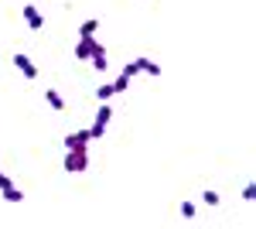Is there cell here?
<instances>
[{
  "mask_svg": "<svg viewBox=\"0 0 256 229\" xmlns=\"http://www.w3.org/2000/svg\"><path fill=\"white\" fill-rule=\"evenodd\" d=\"M99 52H106V48L99 45L96 35H79V41H76V58H79V62H89V58L99 55Z\"/></svg>",
  "mask_w": 256,
  "mask_h": 229,
  "instance_id": "cell-1",
  "label": "cell"
},
{
  "mask_svg": "<svg viewBox=\"0 0 256 229\" xmlns=\"http://www.w3.org/2000/svg\"><path fill=\"white\" fill-rule=\"evenodd\" d=\"M89 168V154L86 151H68L65 154V171L68 174H82Z\"/></svg>",
  "mask_w": 256,
  "mask_h": 229,
  "instance_id": "cell-2",
  "label": "cell"
},
{
  "mask_svg": "<svg viewBox=\"0 0 256 229\" xmlns=\"http://www.w3.org/2000/svg\"><path fill=\"white\" fill-rule=\"evenodd\" d=\"M110 116H113V106H99L96 123L89 127V137H92V140H99V137L106 134V127H110Z\"/></svg>",
  "mask_w": 256,
  "mask_h": 229,
  "instance_id": "cell-3",
  "label": "cell"
},
{
  "mask_svg": "<svg viewBox=\"0 0 256 229\" xmlns=\"http://www.w3.org/2000/svg\"><path fill=\"white\" fill-rule=\"evenodd\" d=\"M14 69H18L24 79H38V65L24 55V52H14Z\"/></svg>",
  "mask_w": 256,
  "mask_h": 229,
  "instance_id": "cell-4",
  "label": "cell"
},
{
  "mask_svg": "<svg viewBox=\"0 0 256 229\" xmlns=\"http://www.w3.org/2000/svg\"><path fill=\"white\" fill-rule=\"evenodd\" d=\"M20 18L28 21V28H31V31H41V28H44V18H41V11L34 7V4H28V7L20 11Z\"/></svg>",
  "mask_w": 256,
  "mask_h": 229,
  "instance_id": "cell-5",
  "label": "cell"
},
{
  "mask_svg": "<svg viewBox=\"0 0 256 229\" xmlns=\"http://www.w3.org/2000/svg\"><path fill=\"white\" fill-rule=\"evenodd\" d=\"M92 137H89V130H79V134H68L65 137V151H86V144H89Z\"/></svg>",
  "mask_w": 256,
  "mask_h": 229,
  "instance_id": "cell-6",
  "label": "cell"
},
{
  "mask_svg": "<svg viewBox=\"0 0 256 229\" xmlns=\"http://www.w3.org/2000/svg\"><path fill=\"white\" fill-rule=\"evenodd\" d=\"M44 99H48V106H52L55 113H62V110H65V99H62L58 89H44Z\"/></svg>",
  "mask_w": 256,
  "mask_h": 229,
  "instance_id": "cell-7",
  "label": "cell"
},
{
  "mask_svg": "<svg viewBox=\"0 0 256 229\" xmlns=\"http://www.w3.org/2000/svg\"><path fill=\"white\" fill-rule=\"evenodd\" d=\"M137 65H140V72H147L150 79H158V76H160V65H158V62H150V58L140 55V58H137Z\"/></svg>",
  "mask_w": 256,
  "mask_h": 229,
  "instance_id": "cell-8",
  "label": "cell"
},
{
  "mask_svg": "<svg viewBox=\"0 0 256 229\" xmlns=\"http://www.w3.org/2000/svg\"><path fill=\"white\" fill-rule=\"evenodd\" d=\"M0 191H4V198H7V202H24V191L14 188V185H7V188H0Z\"/></svg>",
  "mask_w": 256,
  "mask_h": 229,
  "instance_id": "cell-9",
  "label": "cell"
},
{
  "mask_svg": "<svg viewBox=\"0 0 256 229\" xmlns=\"http://www.w3.org/2000/svg\"><path fill=\"white\" fill-rule=\"evenodd\" d=\"M110 96H113V82H99V89H96V99H99V103H106Z\"/></svg>",
  "mask_w": 256,
  "mask_h": 229,
  "instance_id": "cell-10",
  "label": "cell"
},
{
  "mask_svg": "<svg viewBox=\"0 0 256 229\" xmlns=\"http://www.w3.org/2000/svg\"><path fill=\"white\" fill-rule=\"evenodd\" d=\"M99 31V21L96 18H89V21H82V28H79V35H96Z\"/></svg>",
  "mask_w": 256,
  "mask_h": 229,
  "instance_id": "cell-11",
  "label": "cell"
},
{
  "mask_svg": "<svg viewBox=\"0 0 256 229\" xmlns=\"http://www.w3.org/2000/svg\"><path fill=\"white\" fill-rule=\"evenodd\" d=\"M89 62H92V69H96L99 76L106 72V52H99V55H92V58H89Z\"/></svg>",
  "mask_w": 256,
  "mask_h": 229,
  "instance_id": "cell-12",
  "label": "cell"
},
{
  "mask_svg": "<svg viewBox=\"0 0 256 229\" xmlns=\"http://www.w3.org/2000/svg\"><path fill=\"white\" fill-rule=\"evenodd\" d=\"M202 202H205V205H218V202H222V198H218V191L205 188V191H202Z\"/></svg>",
  "mask_w": 256,
  "mask_h": 229,
  "instance_id": "cell-13",
  "label": "cell"
},
{
  "mask_svg": "<svg viewBox=\"0 0 256 229\" xmlns=\"http://www.w3.org/2000/svg\"><path fill=\"white\" fill-rule=\"evenodd\" d=\"M140 72V65H137V58H134V62H126V65H123V72H120V76H126V79H134Z\"/></svg>",
  "mask_w": 256,
  "mask_h": 229,
  "instance_id": "cell-14",
  "label": "cell"
},
{
  "mask_svg": "<svg viewBox=\"0 0 256 229\" xmlns=\"http://www.w3.org/2000/svg\"><path fill=\"white\" fill-rule=\"evenodd\" d=\"M126 86H130V79H126V76H120L116 82H113V96H120V93H126Z\"/></svg>",
  "mask_w": 256,
  "mask_h": 229,
  "instance_id": "cell-15",
  "label": "cell"
},
{
  "mask_svg": "<svg viewBox=\"0 0 256 229\" xmlns=\"http://www.w3.org/2000/svg\"><path fill=\"white\" fill-rule=\"evenodd\" d=\"M181 219H195V202H181Z\"/></svg>",
  "mask_w": 256,
  "mask_h": 229,
  "instance_id": "cell-16",
  "label": "cell"
},
{
  "mask_svg": "<svg viewBox=\"0 0 256 229\" xmlns=\"http://www.w3.org/2000/svg\"><path fill=\"white\" fill-rule=\"evenodd\" d=\"M242 198L253 202V198H256V185H246V188H242Z\"/></svg>",
  "mask_w": 256,
  "mask_h": 229,
  "instance_id": "cell-17",
  "label": "cell"
},
{
  "mask_svg": "<svg viewBox=\"0 0 256 229\" xmlns=\"http://www.w3.org/2000/svg\"><path fill=\"white\" fill-rule=\"evenodd\" d=\"M7 185H14V181H10V178H7V174L0 171V188H7Z\"/></svg>",
  "mask_w": 256,
  "mask_h": 229,
  "instance_id": "cell-18",
  "label": "cell"
}]
</instances>
